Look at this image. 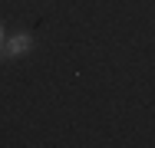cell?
<instances>
[{"instance_id":"6da1fadb","label":"cell","mask_w":155,"mask_h":148,"mask_svg":"<svg viewBox=\"0 0 155 148\" xmlns=\"http://www.w3.org/2000/svg\"><path fill=\"white\" fill-rule=\"evenodd\" d=\"M30 50H33V33H27V30H20V33L3 40V56L7 59H17L23 53H30Z\"/></svg>"},{"instance_id":"7a4b0ae2","label":"cell","mask_w":155,"mask_h":148,"mask_svg":"<svg viewBox=\"0 0 155 148\" xmlns=\"http://www.w3.org/2000/svg\"><path fill=\"white\" fill-rule=\"evenodd\" d=\"M3 40H7V33H3V30H0V50H3Z\"/></svg>"},{"instance_id":"3957f363","label":"cell","mask_w":155,"mask_h":148,"mask_svg":"<svg viewBox=\"0 0 155 148\" xmlns=\"http://www.w3.org/2000/svg\"><path fill=\"white\" fill-rule=\"evenodd\" d=\"M0 30H3V23H0Z\"/></svg>"}]
</instances>
